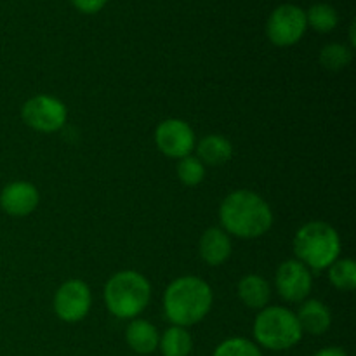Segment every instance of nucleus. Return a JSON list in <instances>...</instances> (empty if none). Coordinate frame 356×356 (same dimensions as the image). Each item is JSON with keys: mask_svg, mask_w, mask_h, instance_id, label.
I'll use <instances>...</instances> for the list:
<instances>
[{"mask_svg": "<svg viewBox=\"0 0 356 356\" xmlns=\"http://www.w3.org/2000/svg\"><path fill=\"white\" fill-rule=\"evenodd\" d=\"M219 219L226 233L238 238L263 236L273 225V212L264 198L250 190H236L222 200Z\"/></svg>", "mask_w": 356, "mask_h": 356, "instance_id": "obj_1", "label": "nucleus"}, {"mask_svg": "<svg viewBox=\"0 0 356 356\" xmlns=\"http://www.w3.org/2000/svg\"><path fill=\"white\" fill-rule=\"evenodd\" d=\"M212 289L198 277L176 278L163 296L165 316L177 327H191L211 312Z\"/></svg>", "mask_w": 356, "mask_h": 356, "instance_id": "obj_2", "label": "nucleus"}, {"mask_svg": "<svg viewBox=\"0 0 356 356\" xmlns=\"http://www.w3.org/2000/svg\"><path fill=\"white\" fill-rule=\"evenodd\" d=\"M294 252L298 261L312 270H325L339 259L341 238L336 229L323 221H309L294 236Z\"/></svg>", "mask_w": 356, "mask_h": 356, "instance_id": "obj_3", "label": "nucleus"}, {"mask_svg": "<svg viewBox=\"0 0 356 356\" xmlns=\"http://www.w3.org/2000/svg\"><path fill=\"white\" fill-rule=\"evenodd\" d=\"M152 298V285L138 271L115 273L104 285V302L117 318H136Z\"/></svg>", "mask_w": 356, "mask_h": 356, "instance_id": "obj_4", "label": "nucleus"}, {"mask_svg": "<svg viewBox=\"0 0 356 356\" xmlns=\"http://www.w3.org/2000/svg\"><path fill=\"white\" fill-rule=\"evenodd\" d=\"M252 332L257 344L273 351L291 350L302 337L298 316L282 306L263 308L256 316Z\"/></svg>", "mask_w": 356, "mask_h": 356, "instance_id": "obj_5", "label": "nucleus"}, {"mask_svg": "<svg viewBox=\"0 0 356 356\" xmlns=\"http://www.w3.org/2000/svg\"><path fill=\"white\" fill-rule=\"evenodd\" d=\"M308 28L306 10L294 3L278 6L268 17L266 33L268 38L278 47H289L298 44Z\"/></svg>", "mask_w": 356, "mask_h": 356, "instance_id": "obj_6", "label": "nucleus"}, {"mask_svg": "<svg viewBox=\"0 0 356 356\" xmlns=\"http://www.w3.org/2000/svg\"><path fill=\"white\" fill-rule=\"evenodd\" d=\"M24 124L38 132H56L66 124L68 111L63 101L58 97L40 94L33 96L23 104L21 110Z\"/></svg>", "mask_w": 356, "mask_h": 356, "instance_id": "obj_7", "label": "nucleus"}, {"mask_svg": "<svg viewBox=\"0 0 356 356\" xmlns=\"http://www.w3.org/2000/svg\"><path fill=\"white\" fill-rule=\"evenodd\" d=\"M90 289L82 280H68L56 291L54 312L63 322L75 323L87 316L90 309Z\"/></svg>", "mask_w": 356, "mask_h": 356, "instance_id": "obj_8", "label": "nucleus"}, {"mask_svg": "<svg viewBox=\"0 0 356 356\" xmlns=\"http://www.w3.org/2000/svg\"><path fill=\"white\" fill-rule=\"evenodd\" d=\"M155 143L163 155L170 159H184L195 148V132L184 120L167 118L156 127Z\"/></svg>", "mask_w": 356, "mask_h": 356, "instance_id": "obj_9", "label": "nucleus"}, {"mask_svg": "<svg viewBox=\"0 0 356 356\" xmlns=\"http://www.w3.org/2000/svg\"><path fill=\"white\" fill-rule=\"evenodd\" d=\"M275 285L282 299L289 302H301L312 292V273L301 261H285L278 266Z\"/></svg>", "mask_w": 356, "mask_h": 356, "instance_id": "obj_10", "label": "nucleus"}, {"mask_svg": "<svg viewBox=\"0 0 356 356\" xmlns=\"http://www.w3.org/2000/svg\"><path fill=\"white\" fill-rule=\"evenodd\" d=\"M38 200H40L38 190L26 181H14L7 184L0 193V207L3 209V212L16 218L31 214L37 209Z\"/></svg>", "mask_w": 356, "mask_h": 356, "instance_id": "obj_11", "label": "nucleus"}, {"mask_svg": "<svg viewBox=\"0 0 356 356\" xmlns=\"http://www.w3.org/2000/svg\"><path fill=\"white\" fill-rule=\"evenodd\" d=\"M202 259L211 266H219L226 263L228 257L232 256V240L228 233L221 228H209L204 235L200 236L198 243Z\"/></svg>", "mask_w": 356, "mask_h": 356, "instance_id": "obj_12", "label": "nucleus"}, {"mask_svg": "<svg viewBox=\"0 0 356 356\" xmlns=\"http://www.w3.org/2000/svg\"><path fill=\"white\" fill-rule=\"evenodd\" d=\"M296 316H298L302 332H308L312 336H322L329 330L330 323H332V315H330L329 308L316 299L302 302Z\"/></svg>", "mask_w": 356, "mask_h": 356, "instance_id": "obj_13", "label": "nucleus"}, {"mask_svg": "<svg viewBox=\"0 0 356 356\" xmlns=\"http://www.w3.org/2000/svg\"><path fill=\"white\" fill-rule=\"evenodd\" d=\"M129 348L139 355H149L159 348L160 334L155 325L146 320H132L125 330Z\"/></svg>", "mask_w": 356, "mask_h": 356, "instance_id": "obj_14", "label": "nucleus"}, {"mask_svg": "<svg viewBox=\"0 0 356 356\" xmlns=\"http://www.w3.org/2000/svg\"><path fill=\"white\" fill-rule=\"evenodd\" d=\"M270 284L259 275H247L238 284V298L249 308L263 309L270 301Z\"/></svg>", "mask_w": 356, "mask_h": 356, "instance_id": "obj_15", "label": "nucleus"}, {"mask_svg": "<svg viewBox=\"0 0 356 356\" xmlns=\"http://www.w3.org/2000/svg\"><path fill=\"white\" fill-rule=\"evenodd\" d=\"M197 159L202 163H207V165H222V163L228 162L233 155V146L222 136H205L197 146Z\"/></svg>", "mask_w": 356, "mask_h": 356, "instance_id": "obj_16", "label": "nucleus"}, {"mask_svg": "<svg viewBox=\"0 0 356 356\" xmlns=\"http://www.w3.org/2000/svg\"><path fill=\"white\" fill-rule=\"evenodd\" d=\"M159 348L163 356H188L193 350V339L184 327L172 325L160 337Z\"/></svg>", "mask_w": 356, "mask_h": 356, "instance_id": "obj_17", "label": "nucleus"}, {"mask_svg": "<svg viewBox=\"0 0 356 356\" xmlns=\"http://www.w3.org/2000/svg\"><path fill=\"white\" fill-rule=\"evenodd\" d=\"M306 21L313 30L320 31V33H329L337 26L339 16H337V10L329 3H315L306 13Z\"/></svg>", "mask_w": 356, "mask_h": 356, "instance_id": "obj_18", "label": "nucleus"}, {"mask_svg": "<svg viewBox=\"0 0 356 356\" xmlns=\"http://www.w3.org/2000/svg\"><path fill=\"white\" fill-rule=\"evenodd\" d=\"M330 284L343 292H351L356 287V264L353 259H337L329 266Z\"/></svg>", "mask_w": 356, "mask_h": 356, "instance_id": "obj_19", "label": "nucleus"}, {"mask_svg": "<svg viewBox=\"0 0 356 356\" xmlns=\"http://www.w3.org/2000/svg\"><path fill=\"white\" fill-rule=\"evenodd\" d=\"M353 59V52L343 44H329L320 52V63L329 72H341L346 68Z\"/></svg>", "mask_w": 356, "mask_h": 356, "instance_id": "obj_20", "label": "nucleus"}, {"mask_svg": "<svg viewBox=\"0 0 356 356\" xmlns=\"http://www.w3.org/2000/svg\"><path fill=\"white\" fill-rule=\"evenodd\" d=\"M212 356H263L261 355L259 348L254 343H250L249 339H243V337H232V339H226L216 348L214 355Z\"/></svg>", "mask_w": 356, "mask_h": 356, "instance_id": "obj_21", "label": "nucleus"}, {"mask_svg": "<svg viewBox=\"0 0 356 356\" xmlns=\"http://www.w3.org/2000/svg\"><path fill=\"white\" fill-rule=\"evenodd\" d=\"M177 176H179L181 183L186 186H197L202 183L205 176V167L197 156H184L177 163Z\"/></svg>", "mask_w": 356, "mask_h": 356, "instance_id": "obj_22", "label": "nucleus"}, {"mask_svg": "<svg viewBox=\"0 0 356 356\" xmlns=\"http://www.w3.org/2000/svg\"><path fill=\"white\" fill-rule=\"evenodd\" d=\"M108 0H72L73 6L83 14H96L106 6Z\"/></svg>", "mask_w": 356, "mask_h": 356, "instance_id": "obj_23", "label": "nucleus"}, {"mask_svg": "<svg viewBox=\"0 0 356 356\" xmlns=\"http://www.w3.org/2000/svg\"><path fill=\"white\" fill-rule=\"evenodd\" d=\"M313 356H348V353L343 350V348L332 346V348H323V350H320L318 353H315Z\"/></svg>", "mask_w": 356, "mask_h": 356, "instance_id": "obj_24", "label": "nucleus"}]
</instances>
